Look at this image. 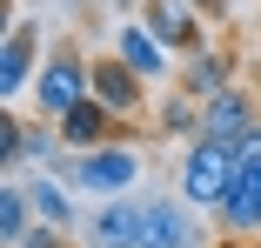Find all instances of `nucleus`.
<instances>
[{
  "instance_id": "1",
  "label": "nucleus",
  "mask_w": 261,
  "mask_h": 248,
  "mask_svg": "<svg viewBox=\"0 0 261 248\" xmlns=\"http://www.w3.org/2000/svg\"><path fill=\"white\" fill-rule=\"evenodd\" d=\"M234 161H241V141L194 134V141H188V155H181V202L201 208V215H215V208H221V194H228V181H234Z\"/></svg>"
},
{
  "instance_id": "2",
  "label": "nucleus",
  "mask_w": 261,
  "mask_h": 248,
  "mask_svg": "<svg viewBox=\"0 0 261 248\" xmlns=\"http://www.w3.org/2000/svg\"><path fill=\"white\" fill-rule=\"evenodd\" d=\"M67 181H74V194H127L141 181V147H127V141L81 147L67 161Z\"/></svg>"
},
{
  "instance_id": "3",
  "label": "nucleus",
  "mask_w": 261,
  "mask_h": 248,
  "mask_svg": "<svg viewBox=\"0 0 261 248\" xmlns=\"http://www.w3.org/2000/svg\"><path fill=\"white\" fill-rule=\"evenodd\" d=\"M141 248H215L201 228V208L188 202H141Z\"/></svg>"
},
{
  "instance_id": "4",
  "label": "nucleus",
  "mask_w": 261,
  "mask_h": 248,
  "mask_svg": "<svg viewBox=\"0 0 261 248\" xmlns=\"http://www.w3.org/2000/svg\"><path fill=\"white\" fill-rule=\"evenodd\" d=\"M74 101H87V61L74 54V47H61V54H47L40 74H34V108L47 121H61Z\"/></svg>"
},
{
  "instance_id": "5",
  "label": "nucleus",
  "mask_w": 261,
  "mask_h": 248,
  "mask_svg": "<svg viewBox=\"0 0 261 248\" xmlns=\"http://www.w3.org/2000/svg\"><path fill=\"white\" fill-rule=\"evenodd\" d=\"M87 94H94L114 121H127V114H141V101H147V81H141L121 54H108V61H87Z\"/></svg>"
},
{
  "instance_id": "6",
  "label": "nucleus",
  "mask_w": 261,
  "mask_h": 248,
  "mask_svg": "<svg viewBox=\"0 0 261 248\" xmlns=\"http://www.w3.org/2000/svg\"><path fill=\"white\" fill-rule=\"evenodd\" d=\"M141 20L154 27V40L168 47V54H201L207 47V34H201V14L188 7V0H141Z\"/></svg>"
},
{
  "instance_id": "7",
  "label": "nucleus",
  "mask_w": 261,
  "mask_h": 248,
  "mask_svg": "<svg viewBox=\"0 0 261 248\" xmlns=\"http://www.w3.org/2000/svg\"><path fill=\"white\" fill-rule=\"evenodd\" d=\"M215 221L228 228V235H261V161H234V181H228V194H221V208H215Z\"/></svg>"
},
{
  "instance_id": "8",
  "label": "nucleus",
  "mask_w": 261,
  "mask_h": 248,
  "mask_svg": "<svg viewBox=\"0 0 261 248\" xmlns=\"http://www.w3.org/2000/svg\"><path fill=\"white\" fill-rule=\"evenodd\" d=\"M87 248H141V202L127 194H100V208L81 221Z\"/></svg>"
},
{
  "instance_id": "9",
  "label": "nucleus",
  "mask_w": 261,
  "mask_h": 248,
  "mask_svg": "<svg viewBox=\"0 0 261 248\" xmlns=\"http://www.w3.org/2000/svg\"><path fill=\"white\" fill-rule=\"evenodd\" d=\"M40 74V27H14L7 40H0V101H14V94H27Z\"/></svg>"
},
{
  "instance_id": "10",
  "label": "nucleus",
  "mask_w": 261,
  "mask_h": 248,
  "mask_svg": "<svg viewBox=\"0 0 261 248\" xmlns=\"http://www.w3.org/2000/svg\"><path fill=\"white\" fill-rule=\"evenodd\" d=\"M261 114H254V94L248 87H221V94H207V101H201V134H215V141H241L248 128H254Z\"/></svg>"
},
{
  "instance_id": "11",
  "label": "nucleus",
  "mask_w": 261,
  "mask_h": 248,
  "mask_svg": "<svg viewBox=\"0 0 261 248\" xmlns=\"http://www.w3.org/2000/svg\"><path fill=\"white\" fill-rule=\"evenodd\" d=\"M114 54H121L147 87H154V81H168V47L154 40V27H147V20H121V27H114Z\"/></svg>"
},
{
  "instance_id": "12",
  "label": "nucleus",
  "mask_w": 261,
  "mask_h": 248,
  "mask_svg": "<svg viewBox=\"0 0 261 248\" xmlns=\"http://www.w3.org/2000/svg\"><path fill=\"white\" fill-rule=\"evenodd\" d=\"M61 141H67V147H100V141H114V114L87 94V101H74V108L61 114Z\"/></svg>"
},
{
  "instance_id": "13",
  "label": "nucleus",
  "mask_w": 261,
  "mask_h": 248,
  "mask_svg": "<svg viewBox=\"0 0 261 248\" xmlns=\"http://www.w3.org/2000/svg\"><path fill=\"white\" fill-rule=\"evenodd\" d=\"M27 194H34V215H40V221H54V228H74V221H81V208H74V181H67V175H40Z\"/></svg>"
},
{
  "instance_id": "14",
  "label": "nucleus",
  "mask_w": 261,
  "mask_h": 248,
  "mask_svg": "<svg viewBox=\"0 0 261 248\" xmlns=\"http://www.w3.org/2000/svg\"><path fill=\"white\" fill-rule=\"evenodd\" d=\"M181 87L194 94V101H207V94H221V87H228V54H221L215 40H207L201 54H188V67H181Z\"/></svg>"
},
{
  "instance_id": "15",
  "label": "nucleus",
  "mask_w": 261,
  "mask_h": 248,
  "mask_svg": "<svg viewBox=\"0 0 261 248\" xmlns=\"http://www.w3.org/2000/svg\"><path fill=\"white\" fill-rule=\"evenodd\" d=\"M27 221H34V194L27 188H14V181H0V241H20L27 235Z\"/></svg>"
},
{
  "instance_id": "16",
  "label": "nucleus",
  "mask_w": 261,
  "mask_h": 248,
  "mask_svg": "<svg viewBox=\"0 0 261 248\" xmlns=\"http://www.w3.org/2000/svg\"><path fill=\"white\" fill-rule=\"evenodd\" d=\"M20 161H27V121L0 101V175H14Z\"/></svg>"
},
{
  "instance_id": "17",
  "label": "nucleus",
  "mask_w": 261,
  "mask_h": 248,
  "mask_svg": "<svg viewBox=\"0 0 261 248\" xmlns=\"http://www.w3.org/2000/svg\"><path fill=\"white\" fill-rule=\"evenodd\" d=\"M161 134H201V101H194V94L181 87V94H168V108H161Z\"/></svg>"
},
{
  "instance_id": "18",
  "label": "nucleus",
  "mask_w": 261,
  "mask_h": 248,
  "mask_svg": "<svg viewBox=\"0 0 261 248\" xmlns=\"http://www.w3.org/2000/svg\"><path fill=\"white\" fill-rule=\"evenodd\" d=\"M61 235H67V228H54V221H40V215H34L27 235H20V248H61Z\"/></svg>"
},
{
  "instance_id": "19",
  "label": "nucleus",
  "mask_w": 261,
  "mask_h": 248,
  "mask_svg": "<svg viewBox=\"0 0 261 248\" xmlns=\"http://www.w3.org/2000/svg\"><path fill=\"white\" fill-rule=\"evenodd\" d=\"M194 14H207V20H228V0H188Z\"/></svg>"
},
{
  "instance_id": "20",
  "label": "nucleus",
  "mask_w": 261,
  "mask_h": 248,
  "mask_svg": "<svg viewBox=\"0 0 261 248\" xmlns=\"http://www.w3.org/2000/svg\"><path fill=\"white\" fill-rule=\"evenodd\" d=\"M241 155H248V161H261V121H254V128L241 134Z\"/></svg>"
},
{
  "instance_id": "21",
  "label": "nucleus",
  "mask_w": 261,
  "mask_h": 248,
  "mask_svg": "<svg viewBox=\"0 0 261 248\" xmlns=\"http://www.w3.org/2000/svg\"><path fill=\"white\" fill-rule=\"evenodd\" d=\"M14 27H20V20H14V0H0V40H7Z\"/></svg>"
},
{
  "instance_id": "22",
  "label": "nucleus",
  "mask_w": 261,
  "mask_h": 248,
  "mask_svg": "<svg viewBox=\"0 0 261 248\" xmlns=\"http://www.w3.org/2000/svg\"><path fill=\"white\" fill-rule=\"evenodd\" d=\"M215 248H254V235H228V241H215Z\"/></svg>"
},
{
  "instance_id": "23",
  "label": "nucleus",
  "mask_w": 261,
  "mask_h": 248,
  "mask_svg": "<svg viewBox=\"0 0 261 248\" xmlns=\"http://www.w3.org/2000/svg\"><path fill=\"white\" fill-rule=\"evenodd\" d=\"M100 7H114V14H127V7H134V0H100Z\"/></svg>"
},
{
  "instance_id": "24",
  "label": "nucleus",
  "mask_w": 261,
  "mask_h": 248,
  "mask_svg": "<svg viewBox=\"0 0 261 248\" xmlns=\"http://www.w3.org/2000/svg\"><path fill=\"white\" fill-rule=\"evenodd\" d=\"M0 248H7V241H0Z\"/></svg>"
},
{
  "instance_id": "25",
  "label": "nucleus",
  "mask_w": 261,
  "mask_h": 248,
  "mask_svg": "<svg viewBox=\"0 0 261 248\" xmlns=\"http://www.w3.org/2000/svg\"><path fill=\"white\" fill-rule=\"evenodd\" d=\"M14 248H20V241H14Z\"/></svg>"
}]
</instances>
